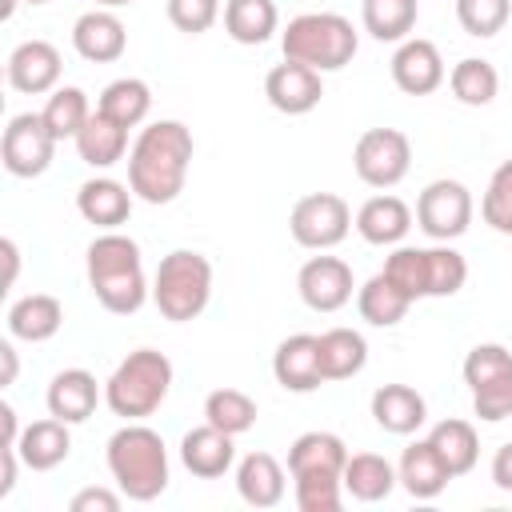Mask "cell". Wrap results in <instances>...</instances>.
Returning a JSON list of instances; mask_svg holds the SVG:
<instances>
[{
    "label": "cell",
    "instance_id": "6da1fadb",
    "mask_svg": "<svg viewBox=\"0 0 512 512\" xmlns=\"http://www.w3.org/2000/svg\"><path fill=\"white\" fill-rule=\"evenodd\" d=\"M196 140L180 120H152L128 148V188L144 204H172L184 192Z\"/></svg>",
    "mask_w": 512,
    "mask_h": 512
},
{
    "label": "cell",
    "instance_id": "7a4b0ae2",
    "mask_svg": "<svg viewBox=\"0 0 512 512\" xmlns=\"http://www.w3.org/2000/svg\"><path fill=\"white\" fill-rule=\"evenodd\" d=\"M88 268V288L92 296L112 312V316H132L144 308V300L152 296L148 280H144V260H140V244L124 232H100L88 244L84 256Z\"/></svg>",
    "mask_w": 512,
    "mask_h": 512
},
{
    "label": "cell",
    "instance_id": "3957f363",
    "mask_svg": "<svg viewBox=\"0 0 512 512\" xmlns=\"http://www.w3.org/2000/svg\"><path fill=\"white\" fill-rule=\"evenodd\" d=\"M108 472L128 500H140V504L156 500L168 488L164 436L144 420H124V428L108 436Z\"/></svg>",
    "mask_w": 512,
    "mask_h": 512
},
{
    "label": "cell",
    "instance_id": "277c9868",
    "mask_svg": "<svg viewBox=\"0 0 512 512\" xmlns=\"http://www.w3.org/2000/svg\"><path fill=\"white\" fill-rule=\"evenodd\" d=\"M280 48H284V60L308 64L316 72H340L344 64H352L360 36L352 20L340 12H300L280 32Z\"/></svg>",
    "mask_w": 512,
    "mask_h": 512
},
{
    "label": "cell",
    "instance_id": "5b68a950",
    "mask_svg": "<svg viewBox=\"0 0 512 512\" xmlns=\"http://www.w3.org/2000/svg\"><path fill=\"white\" fill-rule=\"evenodd\" d=\"M168 388H172V360L156 348H136L104 380V404L120 420H144L168 400Z\"/></svg>",
    "mask_w": 512,
    "mask_h": 512
},
{
    "label": "cell",
    "instance_id": "8992f818",
    "mask_svg": "<svg viewBox=\"0 0 512 512\" xmlns=\"http://www.w3.org/2000/svg\"><path fill=\"white\" fill-rule=\"evenodd\" d=\"M212 300V260L192 248H176L160 260L152 276V304L164 320L188 324L196 320Z\"/></svg>",
    "mask_w": 512,
    "mask_h": 512
},
{
    "label": "cell",
    "instance_id": "52a82bcc",
    "mask_svg": "<svg viewBox=\"0 0 512 512\" xmlns=\"http://www.w3.org/2000/svg\"><path fill=\"white\" fill-rule=\"evenodd\" d=\"M464 384L472 392V412L484 424L512 416V352L504 344H476L464 356Z\"/></svg>",
    "mask_w": 512,
    "mask_h": 512
},
{
    "label": "cell",
    "instance_id": "ba28073f",
    "mask_svg": "<svg viewBox=\"0 0 512 512\" xmlns=\"http://www.w3.org/2000/svg\"><path fill=\"white\" fill-rule=\"evenodd\" d=\"M352 228V208L344 196L336 192H308L292 204L288 212V232L300 248H312V252H328L336 248Z\"/></svg>",
    "mask_w": 512,
    "mask_h": 512
},
{
    "label": "cell",
    "instance_id": "9c48e42d",
    "mask_svg": "<svg viewBox=\"0 0 512 512\" xmlns=\"http://www.w3.org/2000/svg\"><path fill=\"white\" fill-rule=\"evenodd\" d=\"M352 168L368 188H396L412 168V140L400 128H368L352 148Z\"/></svg>",
    "mask_w": 512,
    "mask_h": 512
},
{
    "label": "cell",
    "instance_id": "30bf717a",
    "mask_svg": "<svg viewBox=\"0 0 512 512\" xmlns=\"http://www.w3.org/2000/svg\"><path fill=\"white\" fill-rule=\"evenodd\" d=\"M472 192L460 184V180H432V184H424V192L416 196V224H420V232L428 236V240H436V244H448V240H456V236H464L468 232V224H472Z\"/></svg>",
    "mask_w": 512,
    "mask_h": 512
},
{
    "label": "cell",
    "instance_id": "8fae6325",
    "mask_svg": "<svg viewBox=\"0 0 512 512\" xmlns=\"http://www.w3.org/2000/svg\"><path fill=\"white\" fill-rule=\"evenodd\" d=\"M56 136L48 132L44 116L40 112H20L4 124V140H0V160L12 176L20 180H32V176H44L52 168V156H56Z\"/></svg>",
    "mask_w": 512,
    "mask_h": 512
},
{
    "label": "cell",
    "instance_id": "7c38bea8",
    "mask_svg": "<svg viewBox=\"0 0 512 512\" xmlns=\"http://www.w3.org/2000/svg\"><path fill=\"white\" fill-rule=\"evenodd\" d=\"M296 292L312 312H340L352 300L356 280L340 256H308L296 272Z\"/></svg>",
    "mask_w": 512,
    "mask_h": 512
},
{
    "label": "cell",
    "instance_id": "4fadbf2b",
    "mask_svg": "<svg viewBox=\"0 0 512 512\" xmlns=\"http://www.w3.org/2000/svg\"><path fill=\"white\" fill-rule=\"evenodd\" d=\"M60 72H64V60H60L56 44H48V40H24V44H16L8 52V64H4L8 88L12 92H24V96L56 92L60 88Z\"/></svg>",
    "mask_w": 512,
    "mask_h": 512
},
{
    "label": "cell",
    "instance_id": "5bb4252c",
    "mask_svg": "<svg viewBox=\"0 0 512 512\" xmlns=\"http://www.w3.org/2000/svg\"><path fill=\"white\" fill-rule=\"evenodd\" d=\"M444 80H448V68H444V56H440V48L432 40L408 36V40L396 44V52H392V84L404 96H428Z\"/></svg>",
    "mask_w": 512,
    "mask_h": 512
},
{
    "label": "cell",
    "instance_id": "9a60e30c",
    "mask_svg": "<svg viewBox=\"0 0 512 512\" xmlns=\"http://www.w3.org/2000/svg\"><path fill=\"white\" fill-rule=\"evenodd\" d=\"M320 76H324V72H316V68H308V64L284 60V64L268 68V76H264V96H268V104H272L276 112H284V116H304V112H312V108L320 104V96H324V80H320Z\"/></svg>",
    "mask_w": 512,
    "mask_h": 512
},
{
    "label": "cell",
    "instance_id": "2e32d148",
    "mask_svg": "<svg viewBox=\"0 0 512 512\" xmlns=\"http://www.w3.org/2000/svg\"><path fill=\"white\" fill-rule=\"evenodd\" d=\"M272 376L284 392H316L324 384V368H320V336L312 332H296L284 336L272 352Z\"/></svg>",
    "mask_w": 512,
    "mask_h": 512
},
{
    "label": "cell",
    "instance_id": "e0dca14e",
    "mask_svg": "<svg viewBox=\"0 0 512 512\" xmlns=\"http://www.w3.org/2000/svg\"><path fill=\"white\" fill-rule=\"evenodd\" d=\"M72 48L80 60L88 64H112L124 56L128 48V32H124V20L112 12V8H92L84 12L76 24H72Z\"/></svg>",
    "mask_w": 512,
    "mask_h": 512
},
{
    "label": "cell",
    "instance_id": "ac0fdd59",
    "mask_svg": "<svg viewBox=\"0 0 512 512\" xmlns=\"http://www.w3.org/2000/svg\"><path fill=\"white\" fill-rule=\"evenodd\" d=\"M100 384L88 368H64L52 376L48 392H44V404H48V416L64 420V424H84L96 404H100Z\"/></svg>",
    "mask_w": 512,
    "mask_h": 512
},
{
    "label": "cell",
    "instance_id": "d6986e66",
    "mask_svg": "<svg viewBox=\"0 0 512 512\" xmlns=\"http://www.w3.org/2000/svg\"><path fill=\"white\" fill-rule=\"evenodd\" d=\"M396 480H400V488H404L412 500H436V496L448 488V480H456V476L448 472V464L440 460V452L432 448V440L424 436V440H412V444L400 452Z\"/></svg>",
    "mask_w": 512,
    "mask_h": 512
},
{
    "label": "cell",
    "instance_id": "ffe728a7",
    "mask_svg": "<svg viewBox=\"0 0 512 512\" xmlns=\"http://www.w3.org/2000/svg\"><path fill=\"white\" fill-rule=\"evenodd\" d=\"M236 436H228V432H220L216 424H200V428H188L184 432V440H180V460H184V468L192 472V476H200V480H216V476H224L232 464H236V444H232Z\"/></svg>",
    "mask_w": 512,
    "mask_h": 512
},
{
    "label": "cell",
    "instance_id": "44dd1931",
    "mask_svg": "<svg viewBox=\"0 0 512 512\" xmlns=\"http://www.w3.org/2000/svg\"><path fill=\"white\" fill-rule=\"evenodd\" d=\"M132 196H136V192H132L128 184H120V180H112V176H92V180H84L80 192H76V212H80L88 224L112 232V228H120V224L132 216Z\"/></svg>",
    "mask_w": 512,
    "mask_h": 512
},
{
    "label": "cell",
    "instance_id": "7402d4cb",
    "mask_svg": "<svg viewBox=\"0 0 512 512\" xmlns=\"http://www.w3.org/2000/svg\"><path fill=\"white\" fill-rule=\"evenodd\" d=\"M356 232L368 240V244H376V248H392V244H400L404 236H408V228H412V208L400 200V196H392V192H380V196H368L360 208H356Z\"/></svg>",
    "mask_w": 512,
    "mask_h": 512
},
{
    "label": "cell",
    "instance_id": "603a6c76",
    "mask_svg": "<svg viewBox=\"0 0 512 512\" xmlns=\"http://www.w3.org/2000/svg\"><path fill=\"white\" fill-rule=\"evenodd\" d=\"M348 448L336 432H304L288 444V476H340L344 480Z\"/></svg>",
    "mask_w": 512,
    "mask_h": 512
},
{
    "label": "cell",
    "instance_id": "cb8c5ba5",
    "mask_svg": "<svg viewBox=\"0 0 512 512\" xmlns=\"http://www.w3.org/2000/svg\"><path fill=\"white\" fill-rule=\"evenodd\" d=\"M8 336L12 340H28V344H44L60 332L64 324V304L52 292H28L20 300H12L8 308Z\"/></svg>",
    "mask_w": 512,
    "mask_h": 512
},
{
    "label": "cell",
    "instance_id": "d4e9b609",
    "mask_svg": "<svg viewBox=\"0 0 512 512\" xmlns=\"http://www.w3.org/2000/svg\"><path fill=\"white\" fill-rule=\"evenodd\" d=\"M72 424L56 420V416H44V420H32L24 424L20 440H16V452H20V464H28L32 472H52L56 464L68 460L72 452Z\"/></svg>",
    "mask_w": 512,
    "mask_h": 512
},
{
    "label": "cell",
    "instance_id": "484cf974",
    "mask_svg": "<svg viewBox=\"0 0 512 512\" xmlns=\"http://www.w3.org/2000/svg\"><path fill=\"white\" fill-rule=\"evenodd\" d=\"M372 420L392 436H412L428 420V404L412 384H380L372 392Z\"/></svg>",
    "mask_w": 512,
    "mask_h": 512
},
{
    "label": "cell",
    "instance_id": "4316f807",
    "mask_svg": "<svg viewBox=\"0 0 512 512\" xmlns=\"http://www.w3.org/2000/svg\"><path fill=\"white\" fill-rule=\"evenodd\" d=\"M284 488H288V480H284V468H280L276 456L248 452L236 464V492H240L244 504H252V508H276L284 500Z\"/></svg>",
    "mask_w": 512,
    "mask_h": 512
},
{
    "label": "cell",
    "instance_id": "83f0119b",
    "mask_svg": "<svg viewBox=\"0 0 512 512\" xmlns=\"http://www.w3.org/2000/svg\"><path fill=\"white\" fill-rule=\"evenodd\" d=\"M76 152L88 168H112L124 160L128 152V128H120L116 120H108L100 108H92L88 124L76 132Z\"/></svg>",
    "mask_w": 512,
    "mask_h": 512
},
{
    "label": "cell",
    "instance_id": "f1b7e54d",
    "mask_svg": "<svg viewBox=\"0 0 512 512\" xmlns=\"http://www.w3.org/2000/svg\"><path fill=\"white\" fill-rule=\"evenodd\" d=\"M420 20V0H360V24L380 44H400Z\"/></svg>",
    "mask_w": 512,
    "mask_h": 512
},
{
    "label": "cell",
    "instance_id": "f546056e",
    "mask_svg": "<svg viewBox=\"0 0 512 512\" xmlns=\"http://www.w3.org/2000/svg\"><path fill=\"white\" fill-rule=\"evenodd\" d=\"M356 308H360V320H368L372 328H396L408 316L412 296L400 292L384 272H376L356 288Z\"/></svg>",
    "mask_w": 512,
    "mask_h": 512
},
{
    "label": "cell",
    "instance_id": "4dcf8cb0",
    "mask_svg": "<svg viewBox=\"0 0 512 512\" xmlns=\"http://www.w3.org/2000/svg\"><path fill=\"white\" fill-rule=\"evenodd\" d=\"M396 484H400V480H396V468H392L384 456H376V452H356V456H348V464H344V492H348L352 500H360V504L388 500Z\"/></svg>",
    "mask_w": 512,
    "mask_h": 512
},
{
    "label": "cell",
    "instance_id": "1f68e13d",
    "mask_svg": "<svg viewBox=\"0 0 512 512\" xmlns=\"http://www.w3.org/2000/svg\"><path fill=\"white\" fill-rule=\"evenodd\" d=\"M96 108H100L108 120H116L120 128H136V124H144L148 112H152V88H148L140 76H120V80L104 84Z\"/></svg>",
    "mask_w": 512,
    "mask_h": 512
},
{
    "label": "cell",
    "instance_id": "d6a6232c",
    "mask_svg": "<svg viewBox=\"0 0 512 512\" xmlns=\"http://www.w3.org/2000/svg\"><path fill=\"white\" fill-rule=\"evenodd\" d=\"M368 364V340L356 328H328L320 332V368L324 380H348L364 372Z\"/></svg>",
    "mask_w": 512,
    "mask_h": 512
},
{
    "label": "cell",
    "instance_id": "836d02e7",
    "mask_svg": "<svg viewBox=\"0 0 512 512\" xmlns=\"http://www.w3.org/2000/svg\"><path fill=\"white\" fill-rule=\"evenodd\" d=\"M280 24L276 0H228L224 4V32L236 44H264Z\"/></svg>",
    "mask_w": 512,
    "mask_h": 512
},
{
    "label": "cell",
    "instance_id": "e575fe53",
    "mask_svg": "<svg viewBox=\"0 0 512 512\" xmlns=\"http://www.w3.org/2000/svg\"><path fill=\"white\" fill-rule=\"evenodd\" d=\"M428 440H432V448L440 452V460L448 464V472H452V476H468V472L476 468V456H480V440H476V428H472L468 420H456V416H448V420L432 424Z\"/></svg>",
    "mask_w": 512,
    "mask_h": 512
},
{
    "label": "cell",
    "instance_id": "d590c367",
    "mask_svg": "<svg viewBox=\"0 0 512 512\" xmlns=\"http://www.w3.org/2000/svg\"><path fill=\"white\" fill-rule=\"evenodd\" d=\"M448 88L460 104L468 108H488L500 92V72L492 60H480V56H464L460 64H452L448 72Z\"/></svg>",
    "mask_w": 512,
    "mask_h": 512
},
{
    "label": "cell",
    "instance_id": "8d00e7d4",
    "mask_svg": "<svg viewBox=\"0 0 512 512\" xmlns=\"http://www.w3.org/2000/svg\"><path fill=\"white\" fill-rule=\"evenodd\" d=\"M256 416H260L256 400L248 392H240V388H212L204 396V420L216 424L228 436H244L256 424Z\"/></svg>",
    "mask_w": 512,
    "mask_h": 512
},
{
    "label": "cell",
    "instance_id": "74e56055",
    "mask_svg": "<svg viewBox=\"0 0 512 512\" xmlns=\"http://www.w3.org/2000/svg\"><path fill=\"white\" fill-rule=\"evenodd\" d=\"M400 292H408L412 296V304L416 300H428L432 296V276H428V248H412V244H396L392 248V256L384 260V268H380Z\"/></svg>",
    "mask_w": 512,
    "mask_h": 512
},
{
    "label": "cell",
    "instance_id": "f35d334b",
    "mask_svg": "<svg viewBox=\"0 0 512 512\" xmlns=\"http://www.w3.org/2000/svg\"><path fill=\"white\" fill-rule=\"evenodd\" d=\"M40 116H44V124H48V132H52L56 140H76V132L88 124L92 108H88L84 88L64 84V88L48 92V104H44V112H40Z\"/></svg>",
    "mask_w": 512,
    "mask_h": 512
},
{
    "label": "cell",
    "instance_id": "ab89813d",
    "mask_svg": "<svg viewBox=\"0 0 512 512\" xmlns=\"http://www.w3.org/2000/svg\"><path fill=\"white\" fill-rule=\"evenodd\" d=\"M480 216L492 232L500 236H512V160H504L492 176H488V188L480 196Z\"/></svg>",
    "mask_w": 512,
    "mask_h": 512
},
{
    "label": "cell",
    "instance_id": "60d3db41",
    "mask_svg": "<svg viewBox=\"0 0 512 512\" xmlns=\"http://www.w3.org/2000/svg\"><path fill=\"white\" fill-rule=\"evenodd\" d=\"M508 16H512V0H456V20L476 40L504 32Z\"/></svg>",
    "mask_w": 512,
    "mask_h": 512
},
{
    "label": "cell",
    "instance_id": "b9f144b4",
    "mask_svg": "<svg viewBox=\"0 0 512 512\" xmlns=\"http://www.w3.org/2000/svg\"><path fill=\"white\" fill-rule=\"evenodd\" d=\"M292 492H296L300 512H340V504H344L340 476H300V480H292Z\"/></svg>",
    "mask_w": 512,
    "mask_h": 512
},
{
    "label": "cell",
    "instance_id": "7bdbcfd3",
    "mask_svg": "<svg viewBox=\"0 0 512 512\" xmlns=\"http://www.w3.org/2000/svg\"><path fill=\"white\" fill-rule=\"evenodd\" d=\"M428 276H432V296H456L468 280V260L456 248L436 244L428 248Z\"/></svg>",
    "mask_w": 512,
    "mask_h": 512
},
{
    "label": "cell",
    "instance_id": "ee69618b",
    "mask_svg": "<svg viewBox=\"0 0 512 512\" xmlns=\"http://www.w3.org/2000/svg\"><path fill=\"white\" fill-rule=\"evenodd\" d=\"M168 24L184 36H200L220 20V0H168Z\"/></svg>",
    "mask_w": 512,
    "mask_h": 512
},
{
    "label": "cell",
    "instance_id": "f6af8a7d",
    "mask_svg": "<svg viewBox=\"0 0 512 512\" xmlns=\"http://www.w3.org/2000/svg\"><path fill=\"white\" fill-rule=\"evenodd\" d=\"M120 496L124 492H112V488H80L72 500H68V508L72 512H116L120 508Z\"/></svg>",
    "mask_w": 512,
    "mask_h": 512
},
{
    "label": "cell",
    "instance_id": "bcb514c9",
    "mask_svg": "<svg viewBox=\"0 0 512 512\" xmlns=\"http://www.w3.org/2000/svg\"><path fill=\"white\" fill-rule=\"evenodd\" d=\"M492 484H496L500 492H512V440L500 444L496 456H492Z\"/></svg>",
    "mask_w": 512,
    "mask_h": 512
},
{
    "label": "cell",
    "instance_id": "7dc6e473",
    "mask_svg": "<svg viewBox=\"0 0 512 512\" xmlns=\"http://www.w3.org/2000/svg\"><path fill=\"white\" fill-rule=\"evenodd\" d=\"M0 428H4V436H0V448H16V440H20V416H16V408L4 400L0 404Z\"/></svg>",
    "mask_w": 512,
    "mask_h": 512
},
{
    "label": "cell",
    "instance_id": "c3c4849f",
    "mask_svg": "<svg viewBox=\"0 0 512 512\" xmlns=\"http://www.w3.org/2000/svg\"><path fill=\"white\" fill-rule=\"evenodd\" d=\"M16 464H20V452L16 448H0V500L16 488Z\"/></svg>",
    "mask_w": 512,
    "mask_h": 512
},
{
    "label": "cell",
    "instance_id": "681fc988",
    "mask_svg": "<svg viewBox=\"0 0 512 512\" xmlns=\"http://www.w3.org/2000/svg\"><path fill=\"white\" fill-rule=\"evenodd\" d=\"M0 252H4V264H8L4 288H12V284H16V272H20V248H16V240H12V236H4V240H0Z\"/></svg>",
    "mask_w": 512,
    "mask_h": 512
},
{
    "label": "cell",
    "instance_id": "f907efd6",
    "mask_svg": "<svg viewBox=\"0 0 512 512\" xmlns=\"http://www.w3.org/2000/svg\"><path fill=\"white\" fill-rule=\"evenodd\" d=\"M0 360H4V376H0V388H8V384H16V372H20V360H16V348H12V340H4V344H0Z\"/></svg>",
    "mask_w": 512,
    "mask_h": 512
},
{
    "label": "cell",
    "instance_id": "816d5d0a",
    "mask_svg": "<svg viewBox=\"0 0 512 512\" xmlns=\"http://www.w3.org/2000/svg\"><path fill=\"white\" fill-rule=\"evenodd\" d=\"M124 4H132V0H96V8H124Z\"/></svg>",
    "mask_w": 512,
    "mask_h": 512
},
{
    "label": "cell",
    "instance_id": "f5cc1de1",
    "mask_svg": "<svg viewBox=\"0 0 512 512\" xmlns=\"http://www.w3.org/2000/svg\"><path fill=\"white\" fill-rule=\"evenodd\" d=\"M16 4H48V0H16Z\"/></svg>",
    "mask_w": 512,
    "mask_h": 512
}]
</instances>
